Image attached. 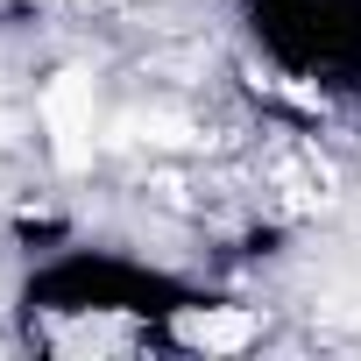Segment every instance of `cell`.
<instances>
[{"label": "cell", "mask_w": 361, "mask_h": 361, "mask_svg": "<svg viewBox=\"0 0 361 361\" xmlns=\"http://www.w3.org/2000/svg\"><path fill=\"white\" fill-rule=\"evenodd\" d=\"M220 290L206 276L163 269L149 255L128 248H99V241H64L43 248L22 283H15V312L43 333V326H142V333H170L177 319L213 312Z\"/></svg>", "instance_id": "cell-1"}, {"label": "cell", "mask_w": 361, "mask_h": 361, "mask_svg": "<svg viewBox=\"0 0 361 361\" xmlns=\"http://www.w3.org/2000/svg\"><path fill=\"white\" fill-rule=\"evenodd\" d=\"M248 50L312 92H361V0H241Z\"/></svg>", "instance_id": "cell-2"}]
</instances>
